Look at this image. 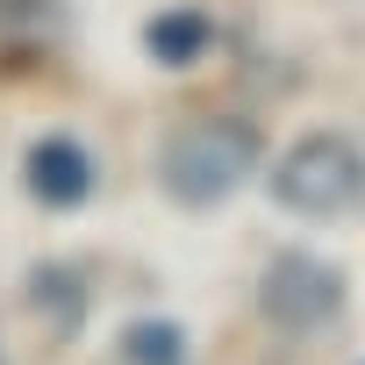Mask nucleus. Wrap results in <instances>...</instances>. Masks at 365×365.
I'll return each instance as SVG.
<instances>
[{
	"label": "nucleus",
	"mask_w": 365,
	"mask_h": 365,
	"mask_svg": "<svg viewBox=\"0 0 365 365\" xmlns=\"http://www.w3.org/2000/svg\"><path fill=\"white\" fill-rule=\"evenodd\" d=\"M265 158V136L251 115H194V122H179L165 129L158 143V187L172 208H222L230 194L251 187V172Z\"/></svg>",
	"instance_id": "f257e3e1"
},
{
	"label": "nucleus",
	"mask_w": 365,
	"mask_h": 365,
	"mask_svg": "<svg viewBox=\"0 0 365 365\" xmlns=\"http://www.w3.org/2000/svg\"><path fill=\"white\" fill-rule=\"evenodd\" d=\"M265 187L287 215H308V222H344L365 208V143L344 136V129H308L294 136L272 172H265Z\"/></svg>",
	"instance_id": "f03ea898"
},
{
	"label": "nucleus",
	"mask_w": 365,
	"mask_h": 365,
	"mask_svg": "<svg viewBox=\"0 0 365 365\" xmlns=\"http://www.w3.org/2000/svg\"><path fill=\"white\" fill-rule=\"evenodd\" d=\"M344 301H351V287H344V272L329 265V258H315V251H272L265 258V272H258V315L279 329V336H322L336 315H344Z\"/></svg>",
	"instance_id": "7ed1b4c3"
},
{
	"label": "nucleus",
	"mask_w": 365,
	"mask_h": 365,
	"mask_svg": "<svg viewBox=\"0 0 365 365\" xmlns=\"http://www.w3.org/2000/svg\"><path fill=\"white\" fill-rule=\"evenodd\" d=\"M22 194H29L36 208H51V215L86 208V201H93V150H86L79 136H65V129L36 136L29 158H22Z\"/></svg>",
	"instance_id": "20e7f679"
},
{
	"label": "nucleus",
	"mask_w": 365,
	"mask_h": 365,
	"mask_svg": "<svg viewBox=\"0 0 365 365\" xmlns=\"http://www.w3.org/2000/svg\"><path fill=\"white\" fill-rule=\"evenodd\" d=\"M22 301L51 322V336H79V329H86V315H93V287H86V272H79V265H65V258L29 265Z\"/></svg>",
	"instance_id": "39448f33"
},
{
	"label": "nucleus",
	"mask_w": 365,
	"mask_h": 365,
	"mask_svg": "<svg viewBox=\"0 0 365 365\" xmlns=\"http://www.w3.org/2000/svg\"><path fill=\"white\" fill-rule=\"evenodd\" d=\"M208 51H215L208 8H158V15L143 22V58H150L158 72H187V65H201Z\"/></svg>",
	"instance_id": "423d86ee"
},
{
	"label": "nucleus",
	"mask_w": 365,
	"mask_h": 365,
	"mask_svg": "<svg viewBox=\"0 0 365 365\" xmlns=\"http://www.w3.org/2000/svg\"><path fill=\"white\" fill-rule=\"evenodd\" d=\"M122 365H187V322H172V315H143L122 329Z\"/></svg>",
	"instance_id": "0eeeda50"
},
{
	"label": "nucleus",
	"mask_w": 365,
	"mask_h": 365,
	"mask_svg": "<svg viewBox=\"0 0 365 365\" xmlns=\"http://www.w3.org/2000/svg\"><path fill=\"white\" fill-rule=\"evenodd\" d=\"M0 365H8V358H0Z\"/></svg>",
	"instance_id": "6e6552de"
}]
</instances>
